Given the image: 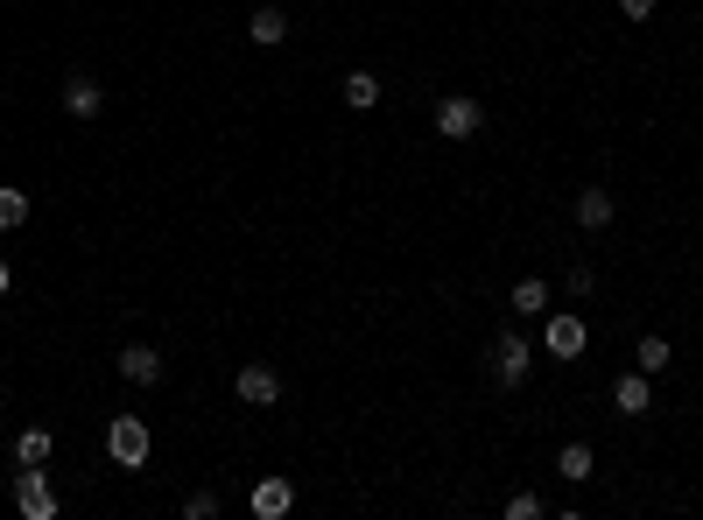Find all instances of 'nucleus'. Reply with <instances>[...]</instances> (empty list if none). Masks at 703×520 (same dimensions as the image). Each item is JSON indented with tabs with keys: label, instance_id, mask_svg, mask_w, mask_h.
<instances>
[{
	"label": "nucleus",
	"instance_id": "obj_11",
	"mask_svg": "<svg viewBox=\"0 0 703 520\" xmlns=\"http://www.w3.org/2000/svg\"><path fill=\"white\" fill-rule=\"evenodd\" d=\"M577 225L584 233H605V225H613V190H577Z\"/></svg>",
	"mask_w": 703,
	"mask_h": 520
},
{
	"label": "nucleus",
	"instance_id": "obj_20",
	"mask_svg": "<svg viewBox=\"0 0 703 520\" xmlns=\"http://www.w3.org/2000/svg\"><path fill=\"white\" fill-rule=\"evenodd\" d=\"M548 507H542V499L535 492H514V499H507V520H542Z\"/></svg>",
	"mask_w": 703,
	"mask_h": 520
},
{
	"label": "nucleus",
	"instance_id": "obj_3",
	"mask_svg": "<svg viewBox=\"0 0 703 520\" xmlns=\"http://www.w3.org/2000/svg\"><path fill=\"white\" fill-rule=\"evenodd\" d=\"M528 373H535V344L521 331H500L492 338V380H500V388H521Z\"/></svg>",
	"mask_w": 703,
	"mask_h": 520
},
{
	"label": "nucleus",
	"instance_id": "obj_14",
	"mask_svg": "<svg viewBox=\"0 0 703 520\" xmlns=\"http://www.w3.org/2000/svg\"><path fill=\"white\" fill-rule=\"evenodd\" d=\"M50 450H56L50 429H22V436H14V465H50Z\"/></svg>",
	"mask_w": 703,
	"mask_h": 520
},
{
	"label": "nucleus",
	"instance_id": "obj_9",
	"mask_svg": "<svg viewBox=\"0 0 703 520\" xmlns=\"http://www.w3.org/2000/svg\"><path fill=\"white\" fill-rule=\"evenodd\" d=\"M613 408H619V415H648V408H654V388H648V373H640V365L613 380Z\"/></svg>",
	"mask_w": 703,
	"mask_h": 520
},
{
	"label": "nucleus",
	"instance_id": "obj_22",
	"mask_svg": "<svg viewBox=\"0 0 703 520\" xmlns=\"http://www.w3.org/2000/svg\"><path fill=\"white\" fill-rule=\"evenodd\" d=\"M619 14H626V22H648V14H654V0H619Z\"/></svg>",
	"mask_w": 703,
	"mask_h": 520
},
{
	"label": "nucleus",
	"instance_id": "obj_10",
	"mask_svg": "<svg viewBox=\"0 0 703 520\" xmlns=\"http://www.w3.org/2000/svg\"><path fill=\"white\" fill-rule=\"evenodd\" d=\"M246 507H254V520H281V513L296 507V486H289V478H260Z\"/></svg>",
	"mask_w": 703,
	"mask_h": 520
},
{
	"label": "nucleus",
	"instance_id": "obj_12",
	"mask_svg": "<svg viewBox=\"0 0 703 520\" xmlns=\"http://www.w3.org/2000/svg\"><path fill=\"white\" fill-rule=\"evenodd\" d=\"M246 35L254 43H289V8H254L246 14Z\"/></svg>",
	"mask_w": 703,
	"mask_h": 520
},
{
	"label": "nucleus",
	"instance_id": "obj_17",
	"mask_svg": "<svg viewBox=\"0 0 703 520\" xmlns=\"http://www.w3.org/2000/svg\"><path fill=\"white\" fill-rule=\"evenodd\" d=\"M514 310L521 317H548V282H535V275L514 282Z\"/></svg>",
	"mask_w": 703,
	"mask_h": 520
},
{
	"label": "nucleus",
	"instance_id": "obj_21",
	"mask_svg": "<svg viewBox=\"0 0 703 520\" xmlns=\"http://www.w3.org/2000/svg\"><path fill=\"white\" fill-rule=\"evenodd\" d=\"M592 288H598V275H592V267L577 261V267H569V296H592Z\"/></svg>",
	"mask_w": 703,
	"mask_h": 520
},
{
	"label": "nucleus",
	"instance_id": "obj_18",
	"mask_svg": "<svg viewBox=\"0 0 703 520\" xmlns=\"http://www.w3.org/2000/svg\"><path fill=\"white\" fill-rule=\"evenodd\" d=\"M669 359H675L669 338H640V344H633V365H640V373H669Z\"/></svg>",
	"mask_w": 703,
	"mask_h": 520
},
{
	"label": "nucleus",
	"instance_id": "obj_19",
	"mask_svg": "<svg viewBox=\"0 0 703 520\" xmlns=\"http://www.w3.org/2000/svg\"><path fill=\"white\" fill-rule=\"evenodd\" d=\"M183 520H219V492H190L183 499Z\"/></svg>",
	"mask_w": 703,
	"mask_h": 520
},
{
	"label": "nucleus",
	"instance_id": "obj_7",
	"mask_svg": "<svg viewBox=\"0 0 703 520\" xmlns=\"http://www.w3.org/2000/svg\"><path fill=\"white\" fill-rule=\"evenodd\" d=\"M64 113H71V120H99V113H106V85L85 78V71H71V78H64Z\"/></svg>",
	"mask_w": 703,
	"mask_h": 520
},
{
	"label": "nucleus",
	"instance_id": "obj_16",
	"mask_svg": "<svg viewBox=\"0 0 703 520\" xmlns=\"http://www.w3.org/2000/svg\"><path fill=\"white\" fill-rule=\"evenodd\" d=\"M14 225H29V190L0 183V233H14Z\"/></svg>",
	"mask_w": 703,
	"mask_h": 520
},
{
	"label": "nucleus",
	"instance_id": "obj_1",
	"mask_svg": "<svg viewBox=\"0 0 703 520\" xmlns=\"http://www.w3.org/2000/svg\"><path fill=\"white\" fill-rule=\"evenodd\" d=\"M106 457H113L120 471H141V465H148V422H141V415H113V422H106Z\"/></svg>",
	"mask_w": 703,
	"mask_h": 520
},
{
	"label": "nucleus",
	"instance_id": "obj_6",
	"mask_svg": "<svg viewBox=\"0 0 703 520\" xmlns=\"http://www.w3.org/2000/svg\"><path fill=\"white\" fill-rule=\"evenodd\" d=\"M233 394L246 401V408H275V401H281V373H275L268 359H246L239 380H233Z\"/></svg>",
	"mask_w": 703,
	"mask_h": 520
},
{
	"label": "nucleus",
	"instance_id": "obj_13",
	"mask_svg": "<svg viewBox=\"0 0 703 520\" xmlns=\"http://www.w3.org/2000/svg\"><path fill=\"white\" fill-rule=\"evenodd\" d=\"M556 471L569 478V486H584V478H592V471H598V457H592V443H563V450H556Z\"/></svg>",
	"mask_w": 703,
	"mask_h": 520
},
{
	"label": "nucleus",
	"instance_id": "obj_2",
	"mask_svg": "<svg viewBox=\"0 0 703 520\" xmlns=\"http://www.w3.org/2000/svg\"><path fill=\"white\" fill-rule=\"evenodd\" d=\"M14 513H22V520H56V486H50L43 465L14 471Z\"/></svg>",
	"mask_w": 703,
	"mask_h": 520
},
{
	"label": "nucleus",
	"instance_id": "obj_23",
	"mask_svg": "<svg viewBox=\"0 0 703 520\" xmlns=\"http://www.w3.org/2000/svg\"><path fill=\"white\" fill-rule=\"evenodd\" d=\"M8 288H14V275H8V261H0V296H8Z\"/></svg>",
	"mask_w": 703,
	"mask_h": 520
},
{
	"label": "nucleus",
	"instance_id": "obj_4",
	"mask_svg": "<svg viewBox=\"0 0 703 520\" xmlns=\"http://www.w3.org/2000/svg\"><path fill=\"white\" fill-rule=\"evenodd\" d=\"M479 127H486V106L479 99H465V92L436 99V134H444V141H471Z\"/></svg>",
	"mask_w": 703,
	"mask_h": 520
},
{
	"label": "nucleus",
	"instance_id": "obj_8",
	"mask_svg": "<svg viewBox=\"0 0 703 520\" xmlns=\"http://www.w3.org/2000/svg\"><path fill=\"white\" fill-rule=\"evenodd\" d=\"M113 365H120L127 388H162V352H156V344H127Z\"/></svg>",
	"mask_w": 703,
	"mask_h": 520
},
{
	"label": "nucleus",
	"instance_id": "obj_15",
	"mask_svg": "<svg viewBox=\"0 0 703 520\" xmlns=\"http://www.w3.org/2000/svg\"><path fill=\"white\" fill-rule=\"evenodd\" d=\"M345 106L352 113H373L380 106V78H373V71H352V78H345Z\"/></svg>",
	"mask_w": 703,
	"mask_h": 520
},
{
	"label": "nucleus",
	"instance_id": "obj_5",
	"mask_svg": "<svg viewBox=\"0 0 703 520\" xmlns=\"http://www.w3.org/2000/svg\"><path fill=\"white\" fill-rule=\"evenodd\" d=\"M542 344H548V359H584L592 331H584V317H577V310H548V323H542Z\"/></svg>",
	"mask_w": 703,
	"mask_h": 520
}]
</instances>
